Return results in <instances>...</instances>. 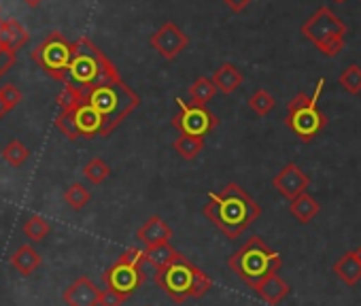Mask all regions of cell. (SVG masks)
<instances>
[{
  "label": "cell",
  "mask_w": 361,
  "mask_h": 306,
  "mask_svg": "<svg viewBox=\"0 0 361 306\" xmlns=\"http://www.w3.org/2000/svg\"><path fill=\"white\" fill-rule=\"evenodd\" d=\"M92 194L87 192V188H83L81 183H73L71 188H66L64 192V202L73 209V211H81L90 204Z\"/></svg>",
  "instance_id": "obj_28"
},
{
  "label": "cell",
  "mask_w": 361,
  "mask_h": 306,
  "mask_svg": "<svg viewBox=\"0 0 361 306\" xmlns=\"http://www.w3.org/2000/svg\"><path fill=\"white\" fill-rule=\"evenodd\" d=\"M16 64V51L5 47V45H0V79H3Z\"/></svg>",
  "instance_id": "obj_33"
},
{
  "label": "cell",
  "mask_w": 361,
  "mask_h": 306,
  "mask_svg": "<svg viewBox=\"0 0 361 306\" xmlns=\"http://www.w3.org/2000/svg\"><path fill=\"white\" fill-rule=\"evenodd\" d=\"M204 149V138L200 136H178L174 140V151L183 160H196Z\"/></svg>",
  "instance_id": "obj_22"
},
{
  "label": "cell",
  "mask_w": 361,
  "mask_h": 306,
  "mask_svg": "<svg viewBox=\"0 0 361 306\" xmlns=\"http://www.w3.org/2000/svg\"><path fill=\"white\" fill-rule=\"evenodd\" d=\"M0 100L5 102V106H7L9 111H13V109L24 100V96H22V92H20L13 83H7V85L0 87Z\"/></svg>",
  "instance_id": "obj_31"
},
{
  "label": "cell",
  "mask_w": 361,
  "mask_h": 306,
  "mask_svg": "<svg viewBox=\"0 0 361 306\" xmlns=\"http://www.w3.org/2000/svg\"><path fill=\"white\" fill-rule=\"evenodd\" d=\"M323 85H325V79L319 81V87L312 96L300 92L291 98V102L287 106L285 123L302 142H310L327 126V115L317 104L319 94L323 92Z\"/></svg>",
  "instance_id": "obj_7"
},
{
  "label": "cell",
  "mask_w": 361,
  "mask_h": 306,
  "mask_svg": "<svg viewBox=\"0 0 361 306\" xmlns=\"http://www.w3.org/2000/svg\"><path fill=\"white\" fill-rule=\"evenodd\" d=\"M334 3H346V0H334Z\"/></svg>",
  "instance_id": "obj_39"
},
{
  "label": "cell",
  "mask_w": 361,
  "mask_h": 306,
  "mask_svg": "<svg viewBox=\"0 0 361 306\" xmlns=\"http://www.w3.org/2000/svg\"><path fill=\"white\" fill-rule=\"evenodd\" d=\"M60 113L56 117V126L62 130V134L68 140L77 138H98L106 136L104 132V121L98 115L94 106L85 102V98L71 85H64L62 94L58 96Z\"/></svg>",
  "instance_id": "obj_4"
},
{
  "label": "cell",
  "mask_w": 361,
  "mask_h": 306,
  "mask_svg": "<svg viewBox=\"0 0 361 306\" xmlns=\"http://www.w3.org/2000/svg\"><path fill=\"white\" fill-rule=\"evenodd\" d=\"M90 106L98 111V115L104 121L106 136L140 104V96L119 79L106 81L102 85H96L81 94Z\"/></svg>",
  "instance_id": "obj_5"
},
{
  "label": "cell",
  "mask_w": 361,
  "mask_h": 306,
  "mask_svg": "<svg viewBox=\"0 0 361 306\" xmlns=\"http://www.w3.org/2000/svg\"><path fill=\"white\" fill-rule=\"evenodd\" d=\"M272 185L276 188V192L283 198H287L291 202L293 198H298L300 194H304L310 188V177L298 164L289 162L276 173V177L272 179Z\"/></svg>",
  "instance_id": "obj_13"
},
{
  "label": "cell",
  "mask_w": 361,
  "mask_h": 306,
  "mask_svg": "<svg viewBox=\"0 0 361 306\" xmlns=\"http://www.w3.org/2000/svg\"><path fill=\"white\" fill-rule=\"evenodd\" d=\"M145 255L140 249H126L119 259L109 266L104 272H102V283L104 287L113 289V291H119L123 295H132L136 289L142 287L147 274H145Z\"/></svg>",
  "instance_id": "obj_9"
},
{
  "label": "cell",
  "mask_w": 361,
  "mask_h": 306,
  "mask_svg": "<svg viewBox=\"0 0 361 306\" xmlns=\"http://www.w3.org/2000/svg\"><path fill=\"white\" fill-rule=\"evenodd\" d=\"M51 232V226L47 224L45 217L41 215H32L26 224H24V234L32 240V243H43Z\"/></svg>",
  "instance_id": "obj_26"
},
{
  "label": "cell",
  "mask_w": 361,
  "mask_h": 306,
  "mask_svg": "<svg viewBox=\"0 0 361 306\" xmlns=\"http://www.w3.org/2000/svg\"><path fill=\"white\" fill-rule=\"evenodd\" d=\"M136 238L145 245V247H153V245H161V243H170L172 238V228H168V224L153 215L149 217L136 232Z\"/></svg>",
  "instance_id": "obj_16"
},
{
  "label": "cell",
  "mask_w": 361,
  "mask_h": 306,
  "mask_svg": "<svg viewBox=\"0 0 361 306\" xmlns=\"http://www.w3.org/2000/svg\"><path fill=\"white\" fill-rule=\"evenodd\" d=\"M142 255H145V264H151L153 268H161V266L170 264V262L178 255V251L172 249L170 243H161V245L147 247V249L142 251Z\"/></svg>",
  "instance_id": "obj_21"
},
{
  "label": "cell",
  "mask_w": 361,
  "mask_h": 306,
  "mask_svg": "<svg viewBox=\"0 0 361 306\" xmlns=\"http://www.w3.org/2000/svg\"><path fill=\"white\" fill-rule=\"evenodd\" d=\"M281 264H283L281 255L274 249H270L262 236H251L238 251H234L228 257L230 270L238 279H243L249 287L257 285L268 274L279 272Z\"/></svg>",
  "instance_id": "obj_6"
},
{
  "label": "cell",
  "mask_w": 361,
  "mask_h": 306,
  "mask_svg": "<svg viewBox=\"0 0 361 306\" xmlns=\"http://www.w3.org/2000/svg\"><path fill=\"white\" fill-rule=\"evenodd\" d=\"M176 104H178V113L172 117V126L180 132V136L204 138L219 126L217 115L202 104L185 102L183 98H176Z\"/></svg>",
  "instance_id": "obj_11"
},
{
  "label": "cell",
  "mask_w": 361,
  "mask_h": 306,
  "mask_svg": "<svg viewBox=\"0 0 361 306\" xmlns=\"http://www.w3.org/2000/svg\"><path fill=\"white\" fill-rule=\"evenodd\" d=\"M0 45L9 47V35H7V22L0 20Z\"/></svg>",
  "instance_id": "obj_35"
},
{
  "label": "cell",
  "mask_w": 361,
  "mask_h": 306,
  "mask_svg": "<svg viewBox=\"0 0 361 306\" xmlns=\"http://www.w3.org/2000/svg\"><path fill=\"white\" fill-rule=\"evenodd\" d=\"M24 3L30 7V9H37V7H41V3H43V0H24Z\"/></svg>",
  "instance_id": "obj_36"
},
{
  "label": "cell",
  "mask_w": 361,
  "mask_h": 306,
  "mask_svg": "<svg viewBox=\"0 0 361 306\" xmlns=\"http://www.w3.org/2000/svg\"><path fill=\"white\" fill-rule=\"evenodd\" d=\"M338 83L348 92V94H353V96H357L359 92H361V68L357 66V64H350V66H346L342 73H340V77H338Z\"/></svg>",
  "instance_id": "obj_30"
},
{
  "label": "cell",
  "mask_w": 361,
  "mask_h": 306,
  "mask_svg": "<svg viewBox=\"0 0 361 306\" xmlns=\"http://www.w3.org/2000/svg\"><path fill=\"white\" fill-rule=\"evenodd\" d=\"M119 79V73L115 64L109 60V56L94 45L87 37H81L73 43L71 62L66 66L64 85L75 87L79 94L102 85L106 81Z\"/></svg>",
  "instance_id": "obj_2"
},
{
  "label": "cell",
  "mask_w": 361,
  "mask_h": 306,
  "mask_svg": "<svg viewBox=\"0 0 361 306\" xmlns=\"http://www.w3.org/2000/svg\"><path fill=\"white\" fill-rule=\"evenodd\" d=\"M126 300H128V295H123V293L113 291V289L106 287V289L100 291V302H98V306H121Z\"/></svg>",
  "instance_id": "obj_32"
},
{
  "label": "cell",
  "mask_w": 361,
  "mask_h": 306,
  "mask_svg": "<svg viewBox=\"0 0 361 306\" xmlns=\"http://www.w3.org/2000/svg\"><path fill=\"white\" fill-rule=\"evenodd\" d=\"M7 35H9V49H13L16 54L28 45L30 35L28 30L18 22V20H7Z\"/></svg>",
  "instance_id": "obj_29"
},
{
  "label": "cell",
  "mask_w": 361,
  "mask_h": 306,
  "mask_svg": "<svg viewBox=\"0 0 361 306\" xmlns=\"http://www.w3.org/2000/svg\"><path fill=\"white\" fill-rule=\"evenodd\" d=\"M211 81H213V85L217 87V92H221V94H234V92L243 85L245 77H243V73H240L234 64L224 62V64L213 73Z\"/></svg>",
  "instance_id": "obj_17"
},
{
  "label": "cell",
  "mask_w": 361,
  "mask_h": 306,
  "mask_svg": "<svg viewBox=\"0 0 361 306\" xmlns=\"http://www.w3.org/2000/svg\"><path fill=\"white\" fill-rule=\"evenodd\" d=\"M7 113H9V109L5 106V102H3V100H0V119H3V117H5Z\"/></svg>",
  "instance_id": "obj_37"
},
{
  "label": "cell",
  "mask_w": 361,
  "mask_h": 306,
  "mask_svg": "<svg viewBox=\"0 0 361 306\" xmlns=\"http://www.w3.org/2000/svg\"><path fill=\"white\" fill-rule=\"evenodd\" d=\"M302 35L327 58H336L344 49V35L346 26L344 22L329 9L319 7L304 24Z\"/></svg>",
  "instance_id": "obj_8"
},
{
  "label": "cell",
  "mask_w": 361,
  "mask_h": 306,
  "mask_svg": "<svg viewBox=\"0 0 361 306\" xmlns=\"http://www.w3.org/2000/svg\"><path fill=\"white\" fill-rule=\"evenodd\" d=\"M224 3H226L234 13H243V11L253 3V0H224Z\"/></svg>",
  "instance_id": "obj_34"
},
{
  "label": "cell",
  "mask_w": 361,
  "mask_h": 306,
  "mask_svg": "<svg viewBox=\"0 0 361 306\" xmlns=\"http://www.w3.org/2000/svg\"><path fill=\"white\" fill-rule=\"evenodd\" d=\"M100 287L87 279V276H79L77 281H73L64 293H62V300L66 306H98L100 302Z\"/></svg>",
  "instance_id": "obj_14"
},
{
  "label": "cell",
  "mask_w": 361,
  "mask_h": 306,
  "mask_svg": "<svg viewBox=\"0 0 361 306\" xmlns=\"http://www.w3.org/2000/svg\"><path fill=\"white\" fill-rule=\"evenodd\" d=\"M334 272H336L338 279H340L342 283H346L348 287H350V285H357V283L361 281V264L357 262L355 251L344 253V255L334 264Z\"/></svg>",
  "instance_id": "obj_20"
},
{
  "label": "cell",
  "mask_w": 361,
  "mask_h": 306,
  "mask_svg": "<svg viewBox=\"0 0 361 306\" xmlns=\"http://www.w3.org/2000/svg\"><path fill=\"white\" fill-rule=\"evenodd\" d=\"M11 268L16 272H20L22 276H30L43 262L41 253L32 247V245H22L16 249V253L11 255Z\"/></svg>",
  "instance_id": "obj_18"
},
{
  "label": "cell",
  "mask_w": 361,
  "mask_h": 306,
  "mask_svg": "<svg viewBox=\"0 0 361 306\" xmlns=\"http://www.w3.org/2000/svg\"><path fill=\"white\" fill-rule=\"evenodd\" d=\"M202 211L230 240H236L262 215V207L238 183H228L221 192L211 194Z\"/></svg>",
  "instance_id": "obj_1"
},
{
  "label": "cell",
  "mask_w": 361,
  "mask_h": 306,
  "mask_svg": "<svg viewBox=\"0 0 361 306\" xmlns=\"http://www.w3.org/2000/svg\"><path fill=\"white\" fill-rule=\"evenodd\" d=\"M28 158H30V149H28L22 140H18V138L9 140V142L5 145V149H3V160H5L9 166H13V169L26 164Z\"/></svg>",
  "instance_id": "obj_24"
},
{
  "label": "cell",
  "mask_w": 361,
  "mask_h": 306,
  "mask_svg": "<svg viewBox=\"0 0 361 306\" xmlns=\"http://www.w3.org/2000/svg\"><path fill=\"white\" fill-rule=\"evenodd\" d=\"M249 109L257 115V117H266L274 106H276V100H274V96L270 94V92H266V90H255L253 94H251V98H249Z\"/></svg>",
  "instance_id": "obj_25"
},
{
  "label": "cell",
  "mask_w": 361,
  "mask_h": 306,
  "mask_svg": "<svg viewBox=\"0 0 361 306\" xmlns=\"http://www.w3.org/2000/svg\"><path fill=\"white\" fill-rule=\"evenodd\" d=\"M71 54H73V43L62 32L54 30L35 47L30 58L45 75L64 83L66 66L71 62Z\"/></svg>",
  "instance_id": "obj_10"
},
{
  "label": "cell",
  "mask_w": 361,
  "mask_h": 306,
  "mask_svg": "<svg viewBox=\"0 0 361 306\" xmlns=\"http://www.w3.org/2000/svg\"><path fill=\"white\" fill-rule=\"evenodd\" d=\"M355 257H357V262L361 264V245H359V249L355 251Z\"/></svg>",
  "instance_id": "obj_38"
},
{
  "label": "cell",
  "mask_w": 361,
  "mask_h": 306,
  "mask_svg": "<svg viewBox=\"0 0 361 306\" xmlns=\"http://www.w3.org/2000/svg\"><path fill=\"white\" fill-rule=\"evenodd\" d=\"M153 279L176 304H183L188 298H202L213 287L211 276L180 253L170 264L155 268Z\"/></svg>",
  "instance_id": "obj_3"
},
{
  "label": "cell",
  "mask_w": 361,
  "mask_h": 306,
  "mask_svg": "<svg viewBox=\"0 0 361 306\" xmlns=\"http://www.w3.org/2000/svg\"><path fill=\"white\" fill-rule=\"evenodd\" d=\"M251 289H253L266 304H270V306L281 304V302L289 295V291H291L289 283L283 281V279L279 276V272L268 274L266 279H262V281H259L257 285H253Z\"/></svg>",
  "instance_id": "obj_15"
},
{
  "label": "cell",
  "mask_w": 361,
  "mask_h": 306,
  "mask_svg": "<svg viewBox=\"0 0 361 306\" xmlns=\"http://www.w3.org/2000/svg\"><path fill=\"white\" fill-rule=\"evenodd\" d=\"M217 94V87L213 85L211 77H198L192 85H190V98L194 104H202L207 106V102H211Z\"/></svg>",
  "instance_id": "obj_23"
},
{
  "label": "cell",
  "mask_w": 361,
  "mask_h": 306,
  "mask_svg": "<svg viewBox=\"0 0 361 306\" xmlns=\"http://www.w3.org/2000/svg\"><path fill=\"white\" fill-rule=\"evenodd\" d=\"M321 211V204L310 196V194H300L298 198H293L289 202V213L300 221V224H310Z\"/></svg>",
  "instance_id": "obj_19"
},
{
  "label": "cell",
  "mask_w": 361,
  "mask_h": 306,
  "mask_svg": "<svg viewBox=\"0 0 361 306\" xmlns=\"http://www.w3.org/2000/svg\"><path fill=\"white\" fill-rule=\"evenodd\" d=\"M149 45L164 58V60H174L180 51H185V47L190 45V39L188 35L180 30L176 24L172 22H166L161 24L155 35H151L149 39Z\"/></svg>",
  "instance_id": "obj_12"
},
{
  "label": "cell",
  "mask_w": 361,
  "mask_h": 306,
  "mask_svg": "<svg viewBox=\"0 0 361 306\" xmlns=\"http://www.w3.org/2000/svg\"><path fill=\"white\" fill-rule=\"evenodd\" d=\"M83 177H85L90 183L100 185V183H104V179L111 177V166H109L104 160L94 158V160H90V162L83 166Z\"/></svg>",
  "instance_id": "obj_27"
}]
</instances>
